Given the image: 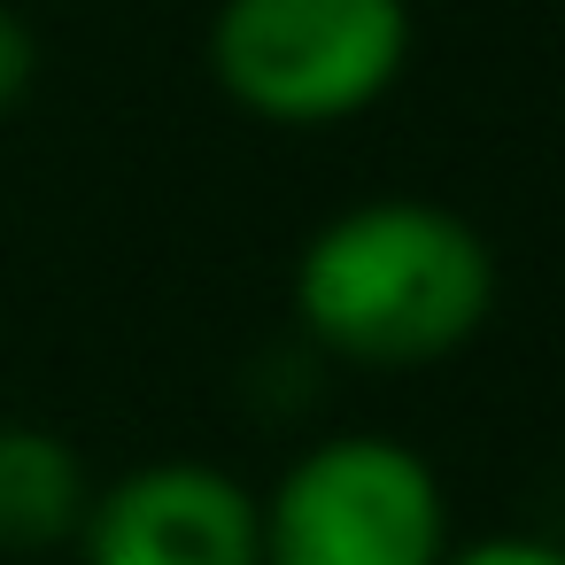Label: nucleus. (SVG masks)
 Listing matches in <instances>:
<instances>
[{
  "label": "nucleus",
  "mask_w": 565,
  "mask_h": 565,
  "mask_svg": "<svg viewBox=\"0 0 565 565\" xmlns=\"http://www.w3.org/2000/svg\"><path fill=\"white\" fill-rule=\"evenodd\" d=\"M495 302L488 241L434 202H356L295 264L302 326L356 364H426L480 333Z\"/></svg>",
  "instance_id": "obj_1"
},
{
  "label": "nucleus",
  "mask_w": 565,
  "mask_h": 565,
  "mask_svg": "<svg viewBox=\"0 0 565 565\" xmlns=\"http://www.w3.org/2000/svg\"><path fill=\"white\" fill-rule=\"evenodd\" d=\"M411 63V0H225L210 24L217 86L271 125H341Z\"/></svg>",
  "instance_id": "obj_2"
},
{
  "label": "nucleus",
  "mask_w": 565,
  "mask_h": 565,
  "mask_svg": "<svg viewBox=\"0 0 565 565\" xmlns=\"http://www.w3.org/2000/svg\"><path fill=\"white\" fill-rule=\"evenodd\" d=\"M449 511L418 449L387 434H341L287 465L264 503V565H441Z\"/></svg>",
  "instance_id": "obj_3"
},
{
  "label": "nucleus",
  "mask_w": 565,
  "mask_h": 565,
  "mask_svg": "<svg viewBox=\"0 0 565 565\" xmlns=\"http://www.w3.org/2000/svg\"><path fill=\"white\" fill-rule=\"evenodd\" d=\"M86 565H264V503L217 465H140L78 519Z\"/></svg>",
  "instance_id": "obj_4"
},
{
  "label": "nucleus",
  "mask_w": 565,
  "mask_h": 565,
  "mask_svg": "<svg viewBox=\"0 0 565 565\" xmlns=\"http://www.w3.org/2000/svg\"><path fill=\"white\" fill-rule=\"evenodd\" d=\"M86 472L63 434L0 426V550H47L86 519Z\"/></svg>",
  "instance_id": "obj_5"
},
{
  "label": "nucleus",
  "mask_w": 565,
  "mask_h": 565,
  "mask_svg": "<svg viewBox=\"0 0 565 565\" xmlns=\"http://www.w3.org/2000/svg\"><path fill=\"white\" fill-rule=\"evenodd\" d=\"M32 78H40V40L24 32L17 9H0V109H17L32 94Z\"/></svg>",
  "instance_id": "obj_6"
},
{
  "label": "nucleus",
  "mask_w": 565,
  "mask_h": 565,
  "mask_svg": "<svg viewBox=\"0 0 565 565\" xmlns=\"http://www.w3.org/2000/svg\"><path fill=\"white\" fill-rule=\"evenodd\" d=\"M441 565H565V542H542V534H488L472 550H449Z\"/></svg>",
  "instance_id": "obj_7"
}]
</instances>
